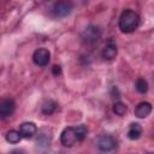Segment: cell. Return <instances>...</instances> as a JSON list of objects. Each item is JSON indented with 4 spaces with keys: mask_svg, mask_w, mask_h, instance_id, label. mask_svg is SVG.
Segmentation results:
<instances>
[{
    "mask_svg": "<svg viewBox=\"0 0 154 154\" xmlns=\"http://www.w3.org/2000/svg\"><path fill=\"white\" fill-rule=\"evenodd\" d=\"M138 24H140V16L137 12L132 10L123 11V13L119 17V29L125 34H129L136 30Z\"/></svg>",
    "mask_w": 154,
    "mask_h": 154,
    "instance_id": "1",
    "label": "cell"
},
{
    "mask_svg": "<svg viewBox=\"0 0 154 154\" xmlns=\"http://www.w3.org/2000/svg\"><path fill=\"white\" fill-rule=\"evenodd\" d=\"M72 8H73V4L71 0H58L52 8V13L54 17L61 18L69 16Z\"/></svg>",
    "mask_w": 154,
    "mask_h": 154,
    "instance_id": "2",
    "label": "cell"
},
{
    "mask_svg": "<svg viewBox=\"0 0 154 154\" xmlns=\"http://www.w3.org/2000/svg\"><path fill=\"white\" fill-rule=\"evenodd\" d=\"M101 37V29L96 25L87 26L82 32V38L87 43H95Z\"/></svg>",
    "mask_w": 154,
    "mask_h": 154,
    "instance_id": "3",
    "label": "cell"
},
{
    "mask_svg": "<svg viewBox=\"0 0 154 154\" xmlns=\"http://www.w3.org/2000/svg\"><path fill=\"white\" fill-rule=\"evenodd\" d=\"M60 142L64 147H72L76 142H78L75 126H69L63 130L60 135Z\"/></svg>",
    "mask_w": 154,
    "mask_h": 154,
    "instance_id": "4",
    "label": "cell"
},
{
    "mask_svg": "<svg viewBox=\"0 0 154 154\" xmlns=\"http://www.w3.org/2000/svg\"><path fill=\"white\" fill-rule=\"evenodd\" d=\"M49 59H51V53L46 48H38L32 54V60L38 66H46V65H48Z\"/></svg>",
    "mask_w": 154,
    "mask_h": 154,
    "instance_id": "5",
    "label": "cell"
},
{
    "mask_svg": "<svg viewBox=\"0 0 154 154\" xmlns=\"http://www.w3.org/2000/svg\"><path fill=\"white\" fill-rule=\"evenodd\" d=\"M97 147L102 152H109L113 150L117 147V140L111 135H103L97 141Z\"/></svg>",
    "mask_w": 154,
    "mask_h": 154,
    "instance_id": "6",
    "label": "cell"
},
{
    "mask_svg": "<svg viewBox=\"0 0 154 154\" xmlns=\"http://www.w3.org/2000/svg\"><path fill=\"white\" fill-rule=\"evenodd\" d=\"M16 109V103L12 99H4L0 101V116L10 117Z\"/></svg>",
    "mask_w": 154,
    "mask_h": 154,
    "instance_id": "7",
    "label": "cell"
},
{
    "mask_svg": "<svg viewBox=\"0 0 154 154\" xmlns=\"http://www.w3.org/2000/svg\"><path fill=\"white\" fill-rule=\"evenodd\" d=\"M19 132H20L22 137L30 138V137H32V136L37 132V126H36L35 123H32V122L22 123L20 126H19Z\"/></svg>",
    "mask_w": 154,
    "mask_h": 154,
    "instance_id": "8",
    "label": "cell"
},
{
    "mask_svg": "<svg viewBox=\"0 0 154 154\" xmlns=\"http://www.w3.org/2000/svg\"><path fill=\"white\" fill-rule=\"evenodd\" d=\"M150 112H152V105L147 101L140 102L135 108V116L137 118H146L150 114Z\"/></svg>",
    "mask_w": 154,
    "mask_h": 154,
    "instance_id": "9",
    "label": "cell"
},
{
    "mask_svg": "<svg viewBox=\"0 0 154 154\" xmlns=\"http://www.w3.org/2000/svg\"><path fill=\"white\" fill-rule=\"evenodd\" d=\"M142 135V126L138 124V123H132L130 124L129 126V130H128V137L132 141L135 140H138Z\"/></svg>",
    "mask_w": 154,
    "mask_h": 154,
    "instance_id": "10",
    "label": "cell"
},
{
    "mask_svg": "<svg viewBox=\"0 0 154 154\" xmlns=\"http://www.w3.org/2000/svg\"><path fill=\"white\" fill-rule=\"evenodd\" d=\"M117 53H118L117 46H116L114 43L109 42L108 45L105 46V48H103V51H102V57H103L106 60H112V59L116 58Z\"/></svg>",
    "mask_w": 154,
    "mask_h": 154,
    "instance_id": "11",
    "label": "cell"
},
{
    "mask_svg": "<svg viewBox=\"0 0 154 154\" xmlns=\"http://www.w3.org/2000/svg\"><path fill=\"white\" fill-rule=\"evenodd\" d=\"M57 108H58V103H57L55 101H53V100H46V101L42 103V106H41L42 113H43V114H47V116L54 113V112L57 111Z\"/></svg>",
    "mask_w": 154,
    "mask_h": 154,
    "instance_id": "12",
    "label": "cell"
},
{
    "mask_svg": "<svg viewBox=\"0 0 154 154\" xmlns=\"http://www.w3.org/2000/svg\"><path fill=\"white\" fill-rule=\"evenodd\" d=\"M20 140H22V135L17 130H10L6 134V141L10 142V143H12V144H16V143L20 142Z\"/></svg>",
    "mask_w": 154,
    "mask_h": 154,
    "instance_id": "13",
    "label": "cell"
},
{
    "mask_svg": "<svg viewBox=\"0 0 154 154\" xmlns=\"http://www.w3.org/2000/svg\"><path fill=\"white\" fill-rule=\"evenodd\" d=\"M135 88H136V90H137L138 93L146 94V93L148 91V83H147V81H146L144 78H138V79L136 81Z\"/></svg>",
    "mask_w": 154,
    "mask_h": 154,
    "instance_id": "14",
    "label": "cell"
},
{
    "mask_svg": "<svg viewBox=\"0 0 154 154\" xmlns=\"http://www.w3.org/2000/svg\"><path fill=\"white\" fill-rule=\"evenodd\" d=\"M75 130H76V135H77L78 142H82L87 137V134H88L87 126L85 125H78V126H75Z\"/></svg>",
    "mask_w": 154,
    "mask_h": 154,
    "instance_id": "15",
    "label": "cell"
},
{
    "mask_svg": "<svg viewBox=\"0 0 154 154\" xmlns=\"http://www.w3.org/2000/svg\"><path fill=\"white\" fill-rule=\"evenodd\" d=\"M113 112L117 114V116H124L126 112H128V107H126V105L125 103H123V102H116L114 105H113Z\"/></svg>",
    "mask_w": 154,
    "mask_h": 154,
    "instance_id": "16",
    "label": "cell"
},
{
    "mask_svg": "<svg viewBox=\"0 0 154 154\" xmlns=\"http://www.w3.org/2000/svg\"><path fill=\"white\" fill-rule=\"evenodd\" d=\"M52 72H53L54 76H59V75L61 73V67H60L59 65H54V66L52 67Z\"/></svg>",
    "mask_w": 154,
    "mask_h": 154,
    "instance_id": "17",
    "label": "cell"
}]
</instances>
